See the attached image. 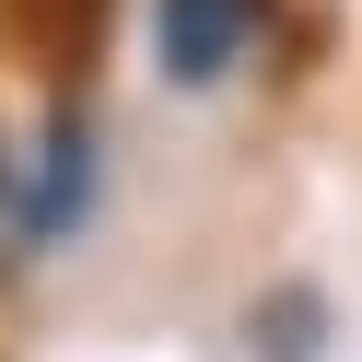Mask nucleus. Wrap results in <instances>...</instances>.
Returning <instances> with one entry per match:
<instances>
[{"label": "nucleus", "mask_w": 362, "mask_h": 362, "mask_svg": "<svg viewBox=\"0 0 362 362\" xmlns=\"http://www.w3.org/2000/svg\"><path fill=\"white\" fill-rule=\"evenodd\" d=\"M47 257V211H35V164L12 152V129H0V281L12 269H35Z\"/></svg>", "instance_id": "nucleus-2"}, {"label": "nucleus", "mask_w": 362, "mask_h": 362, "mask_svg": "<svg viewBox=\"0 0 362 362\" xmlns=\"http://www.w3.org/2000/svg\"><path fill=\"white\" fill-rule=\"evenodd\" d=\"M257 24H269V0H152V71L175 94H211V82L245 71Z\"/></svg>", "instance_id": "nucleus-1"}]
</instances>
